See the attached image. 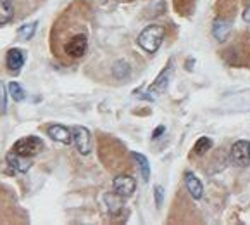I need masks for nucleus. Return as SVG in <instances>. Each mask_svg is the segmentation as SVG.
Listing matches in <instances>:
<instances>
[{
  "instance_id": "obj_1",
  "label": "nucleus",
  "mask_w": 250,
  "mask_h": 225,
  "mask_svg": "<svg viewBox=\"0 0 250 225\" xmlns=\"http://www.w3.org/2000/svg\"><path fill=\"white\" fill-rule=\"evenodd\" d=\"M54 38L59 42V57L64 61H78L88 50V33H86L83 25H73L71 33L67 26L62 21H59L54 28Z\"/></svg>"
},
{
  "instance_id": "obj_2",
  "label": "nucleus",
  "mask_w": 250,
  "mask_h": 225,
  "mask_svg": "<svg viewBox=\"0 0 250 225\" xmlns=\"http://www.w3.org/2000/svg\"><path fill=\"white\" fill-rule=\"evenodd\" d=\"M166 38V28L161 25H148L147 28L140 31L138 35V45L148 54H154L159 50Z\"/></svg>"
},
{
  "instance_id": "obj_3",
  "label": "nucleus",
  "mask_w": 250,
  "mask_h": 225,
  "mask_svg": "<svg viewBox=\"0 0 250 225\" xmlns=\"http://www.w3.org/2000/svg\"><path fill=\"white\" fill-rule=\"evenodd\" d=\"M45 144L43 140L37 135H30V137H22V139L16 140L14 146H12V151L18 152V154L28 156V158H33V156L40 154L43 151Z\"/></svg>"
},
{
  "instance_id": "obj_4",
  "label": "nucleus",
  "mask_w": 250,
  "mask_h": 225,
  "mask_svg": "<svg viewBox=\"0 0 250 225\" xmlns=\"http://www.w3.org/2000/svg\"><path fill=\"white\" fill-rule=\"evenodd\" d=\"M229 161L240 168L250 165V140H236L229 149Z\"/></svg>"
},
{
  "instance_id": "obj_5",
  "label": "nucleus",
  "mask_w": 250,
  "mask_h": 225,
  "mask_svg": "<svg viewBox=\"0 0 250 225\" xmlns=\"http://www.w3.org/2000/svg\"><path fill=\"white\" fill-rule=\"evenodd\" d=\"M71 132H73V142L76 146L78 152L83 156L90 154V151H92V135H90V130L85 128V126L76 125L71 128Z\"/></svg>"
},
{
  "instance_id": "obj_6",
  "label": "nucleus",
  "mask_w": 250,
  "mask_h": 225,
  "mask_svg": "<svg viewBox=\"0 0 250 225\" xmlns=\"http://www.w3.org/2000/svg\"><path fill=\"white\" fill-rule=\"evenodd\" d=\"M112 187H114V191L118 192L119 196L129 198V196H133V192H135L136 182L131 175H118V177H114V180H112Z\"/></svg>"
},
{
  "instance_id": "obj_7",
  "label": "nucleus",
  "mask_w": 250,
  "mask_h": 225,
  "mask_svg": "<svg viewBox=\"0 0 250 225\" xmlns=\"http://www.w3.org/2000/svg\"><path fill=\"white\" fill-rule=\"evenodd\" d=\"M102 200H104V206L107 208V211H109L112 217H118V215L125 210V198L119 196L116 191L105 192Z\"/></svg>"
},
{
  "instance_id": "obj_8",
  "label": "nucleus",
  "mask_w": 250,
  "mask_h": 225,
  "mask_svg": "<svg viewBox=\"0 0 250 225\" xmlns=\"http://www.w3.org/2000/svg\"><path fill=\"white\" fill-rule=\"evenodd\" d=\"M5 159H7L9 166H11L12 170L19 172V174H26V172L31 168V165H33L31 158H28V156H22V154H18V152H14V151L9 152V154L5 156Z\"/></svg>"
},
{
  "instance_id": "obj_9",
  "label": "nucleus",
  "mask_w": 250,
  "mask_h": 225,
  "mask_svg": "<svg viewBox=\"0 0 250 225\" xmlns=\"http://www.w3.org/2000/svg\"><path fill=\"white\" fill-rule=\"evenodd\" d=\"M47 133L52 140L61 142V144L69 146L73 142V132H71V128H67L64 125H50L47 128Z\"/></svg>"
},
{
  "instance_id": "obj_10",
  "label": "nucleus",
  "mask_w": 250,
  "mask_h": 225,
  "mask_svg": "<svg viewBox=\"0 0 250 225\" xmlns=\"http://www.w3.org/2000/svg\"><path fill=\"white\" fill-rule=\"evenodd\" d=\"M169 76H171V66H166L161 73L157 75V78L154 80L150 87H148V94L154 96V94H164L169 87Z\"/></svg>"
},
{
  "instance_id": "obj_11",
  "label": "nucleus",
  "mask_w": 250,
  "mask_h": 225,
  "mask_svg": "<svg viewBox=\"0 0 250 225\" xmlns=\"http://www.w3.org/2000/svg\"><path fill=\"white\" fill-rule=\"evenodd\" d=\"M24 64V52L21 49H11L5 55V66L11 73H19Z\"/></svg>"
},
{
  "instance_id": "obj_12",
  "label": "nucleus",
  "mask_w": 250,
  "mask_h": 225,
  "mask_svg": "<svg viewBox=\"0 0 250 225\" xmlns=\"http://www.w3.org/2000/svg\"><path fill=\"white\" fill-rule=\"evenodd\" d=\"M185 184H187L188 192H190V196L193 198V200H197V201L202 200L204 185H202V182L195 177V175L191 174V172H187V174H185Z\"/></svg>"
},
{
  "instance_id": "obj_13",
  "label": "nucleus",
  "mask_w": 250,
  "mask_h": 225,
  "mask_svg": "<svg viewBox=\"0 0 250 225\" xmlns=\"http://www.w3.org/2000/svg\"><path fill=\"white\" fill-rule=\"evenodd\" d=\"M231 33V23L225 21V19H216L212 25V35L217 42H225Z\"/></svg>"
},
{
  "instance_id": "obj_14",
  "label": "nucleus",
  "mask_w": 250,
  "mask_h": 225,
  "mask_svg": "<svg viewBox=\"0 0 250 225\" xmlns=\"http://www.w3.org/2000/svg\"><path fill=\"white\" fill-rule=\"evenodd\" d=\"M16 9L12 0H0V25H7L14 19Z\"/></svg>"
},
{
  "instance_id": "obj_15",
  "label": "nucleus",
  "mask_w": 250,
  "mask_h": 225,
  "mask_svg": "<svg viewBox=\"0 0 250 225\" xmlns=\"http://www.w3.org/2000/svg\"><path fill=\"white\" fill-rule=\"evenodd\" d=\"M131 158L135 159L138 168H140V175L144 178V182L150 180V165H148L147 158L144 154H140V152H131Z\"/></svg>"
},
{
  "instance_id": "obj_16",
  "label": "nucleus",
  "mask_w": 250,
  "mask_h": 225,
  "mask_svg": "<svg viewBox=\"0 0 250 225\" xmlns=\"http://www.w3.org/2000/svg\"><path fill=\"white\" fill-rule=\"evenodd\" d=\"M112 76L118 78V80H128L131 76V66L126 61H118L112 66Z\"/></svg>"
},
{
  "instance_id": "obj_17",
  "label": "nucleus",
  "mask_w": 250,
  "mask_h": 225,
  "mask_svg": "<svg viewBox=\"0 0 250 225\" xmlns=\"http://www.w3.org/2000/svg\"><path fill=\"white\" fill-rule=\"evenodd\" d=\"M212 146H214L212 139H209V137H200L195 142V146H193V152H195L197 156H204L210 151Z\"/></svg>"
},
{
  "instance_id": "obj_18",
  "label": "nucleus",
  "mask_w": 250,
  "mask_h": 225,
  "mask_svg": "<svg viewBox=\"0 0 250 225\" xmlns=\"http://www.w3.org/2000/svg\"><path fill=\"white\" fill-rule=\"evenodd\" d=\"M9 94H11V97L16 100V102H21V100H24V97H26L24 90H22V87L19 85L18 81H11V83H9Z\"/></svg>"
},
{
  "instance_id": "obj_19",
  "label": "nucleus",
  "mask_w": 250,
  "mask_h": 225,
  "mask_svg": "<svg viewBox=\"0 0 250 225\" xmlns=\"http://www.w3.org/2000/svg\"><path fill=\"white\" fill-rule=\"evenodd\" d=\"M35 31H37V23H30V25H22L18 30V35L21 40H28V38L33 37Z\"/></svg>"
},
{
  "instance_id": "obj_20",
  "label": "nucleus",
  "mask_w": 250,
  "mask_h": 225,
  "mask_svg": "<svg viewBox=\"0 0 250 225\" xmlns=\"http://www.w3.org/2000/svg\"><path fill=\"white\" fill-rule=\"evenodd\" d=\"M7 111V92H5L4 81L0 80V115H4Z\"/></svg>"
},
{
  "instance_id": "obj_21",
  "label": "nucleus",
  "mask_w": 250,
  "mask_h": 225,
  "mask_svg": "<svg viewBox=\"0 0 250 225\" xmlns=\"http://www.w3.org/2000/svg\"><path fill=\"white\" fill-rule=\"evenodd\" d=\"M154 198H155V206L161 208L162 203H164V189L161 185H155L154 187Z\"/></svg>"
},
{
  "instance_id": "obj_22",
  "label": "nucleus",
  "mask_w": 250,
  "mask_h": 225,
  "mask_svg": "<svg viewBox=\"0 0 250 225\" xmlns=\"http://www.w3.org/2000/svg\"><path fill=\"white\" fill-rule=\"evenodd\" d=\"M164 130H166V128H164V125H159L157 128L154 130V133H152V139H157V137H161Z\"/></svg>"
},
{
  "instance_id": "obj_23",
  "label": "nucleus",
  "mask_w": 250,
  "mask_h": 225,
  "mask_svg": "<svg viewBox=\"0 0 250 225\" xmlns=\"http://www.w3.org/2000/svg\"><path fill=\"white\" fill-rule=\"evenodd\" d=\"M242 18H243V21H245V23H250V5H247V9L243 11Z\"/></svg>"
},
{
  "instance_id": "obj_24",
  "label": "nucleus",
  "mask_w": 250,
  "mask_h": 225,
  "mask_svg": "<svg viewBox=\"0 0 250 225\" xmlns=\"http://www.w3.org/2000/svg\"><path fill=\"white\" fill-rule=\"evenodd\" d=\"M191 64H193V59H188V66H187V70H188V71L193 70V66H191Z\"/></svg>"
}]
</instances>
